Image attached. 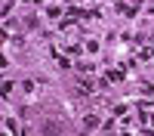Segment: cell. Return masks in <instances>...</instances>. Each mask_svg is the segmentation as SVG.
Returning a JSON list of instances; mask_svg holds the SVG:
<instances>
[{"label":"cell","mask_w":154,"mask_h":136,"mask_svg":"<svg viewBox=\"0 0 154 136\" xmlns=\"http://www.w3.org/2000/svg\"><path fill=\"white\" fill-rule=\"evenodd\" d=\"M99 124H102V121H99L96 115H86V118H83V127H86V130H93V127H99Z\"/></svg>","instance_id":"6da1fadb"},{"label":"cell","mask_w":154,"mask_h":136,"mask_svg":"<svg viewBox=\"0 0 154 136\" xmlns=\"http://www.w3.org/2000/svg\"><path fill=\"white\" fill-rule=\"evenodd\" d=\"M77 68H80V71H83V74H89V71H93V68H96V65H93V62H80V65H77Z\"/></svg>","instance_id":"7a4b0ae2"},{"label":"cell","mask_w":154,"mask_h":136,"mask_svg":"<svg viewBox=\"0 0 154 136\" xmlns=\"http://www.w3.org/2000/svg\"><path fill=\"white\" fill-rule=\"evenodd\" d=\"M151 56H154V49H151V46H145L142 53H139V59H142V62H145V59H151Z\"/></svg>","instance_id":"3957f363"},{"label":"cell","mask_w":154,"mask_h":136,"mask_svg":"<svg viewBox=\"0 0 154 136\" xmlns=\"http://www.w3.org/2000/svg\"><path fill=\"white\" fill-rule=\"evenodd\" d=\"M151 133H154V127H151Z\"/></svg>","instance_id":"277c9868"}]
</instances>
